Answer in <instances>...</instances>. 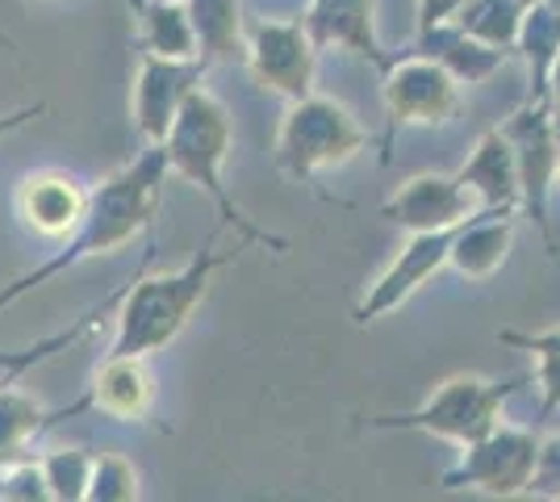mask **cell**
Masks as SVG:
<instances>
[{
  "label": "cell",
  "instance_id": "9",
  "mask_svg": "<svg viewBox=\"0 0 560 502\" xmlns=\"http://www.w3.org/2000/svg\"><path fill=\"white\" fill-rule=\"evenodd\" d=\"M381 101L394 126H444L460 109V84L431 55L385 63Z\"/></svg>",
  "mask_w": 560,
  "mask_h": 502
},
{
  "label": "cell",
  "instance_id": "1",
  "mask_svg": "<svg viewBox=\"0 0 560 502\" xmlns=\"http://www.w3.org/2000/svg\"><path fill=\"white\" fill-rule=\"evenodd\" d=\"M164 176H167L164 147H147L135 164L117 167L109 180H101L89 192L84 218H80V226L68 235L63 252L50 256L43 268H30L22 277H13L9 285L0 289V311L13 306L18 297H25L30 289H38L43 281L59 277L63 268H75V264L93 260V256H109L117 247L139 240L142 231L155 222Z\"/></svg>",
  "mask_w": 560,
  "mask_h": 502
},
{
  "label": "cell",
  "instance_id": "10",
  "mask_svg": "<svg viewBox=\"0 0 560 502\" xmlns=\"http://www.w3.org/2000/svg\"><path fill=\"white\" fill-rule=\"evenodd\" d=\"M206 84V63L201 59H164L142 50L139 72H135V93H130V121L147 147H160L180 114L185 96Z\"/></svg>",
  "mask_w": 560,
  "mask_h": 502
},
{
  "label": "cell",
  "instance_id": "20",
  "mask_svg": "<svg viewBox=\"0 0 560 502\" xmlns=\"http://www.w3.org/2000/svg\"><path fill=\"white\" fill-rule=\"evenodd\" d=\"M185 9L206 68L243 55V0H185Z\"/></svg>",
  "mask_w": 560,
  "mask_h": 502
},
{
  "label": "cell",
  "instance_id": "36",
  "mask_svg": "<svg viewBox=\"0 0 560 502\" xmlns=\"http://www.w3.org/2000/svg\"><path fill=\"white\" fill-rule=\"evenodd\" d=\"M0 43H4V47H13V43H9V38H4V34H0Z\"/></svg>",
  "mask_w": 560,
  "mask_h": 502
},
{
  "label": "cell",
  "instance_id": "15",
  "mask_svg": "<svg viewBox=\"0 0 560 502\" xmlns=\"http://www.w3.org/2000/svg\"><path fill=\"white\" fill-rule=\"evenodd\" d=\"M465 180L472 197L481 201V210L490 214H514V206L523 201L518 192V164H514V147L511 139L502 135V126L486 130L477 147L468 151V160L456 172Z\"/></svg>",
  "mask_w": 560,
  "mask_h": 502
},
{
  "label": "cell",
  "instance_id": "17",
  "mask_svg": "<svg viewBox=\"0 0 560 502\" xmlns=\"http://www.w3.org/2000/svg\"><path fill=\"white\" fill-rule=\"evenodd\" d=\"M514 247V222L511 214H472L468 222L456 226L452 235V252H447V268H456L465 281H490L493 272L506 264Z\"/></svg>",
  "mask_w": 560,
  "mask_h": 502
},
{
  "label": "cell",
  "instance_id": "18",
  "mask_svg": "<svg viewBox=\"0 0 560 502\" xmlns=\"http://www.w3.org/2000/svg\"><path fill=\"white\" fill-rule=\"evenodd\" d=\"M419 47L427 50L435 63H444L447 72L456 75V84H486V80L506 63V55H511V50H498V47H490V43L465 34L456 22L422 30Z\"/></svg>",
  "mask_w": 560,
  "mask_h": 502
},
{
  "label": "cell",
  "instance_id": "2",
  "mask_svg": "<svg viewBox=\"0 0 560 502\" xmlns=\"http://www.w3.org/2000/svg\"><path fill=\"white\" fill-rule=\"evenodd\" d=\"M231 143H234L231 109H226V105H222L206 84H197V89L185 96V105H180V114H176V121H172V130H167V139L160 147H164L167 172L185 176L192 189L206 192L213 206H218L222 222L238 226V235H243V240L284 252L289 243L277 240V235H268L264 226H256L252 218L234 206L226 185H222V167H226Z\"/></svg>",
  "mask_w": 560,
  "mask_h": 502
},
{
  "label": "cell",
  "instance_id": "30",
  "mask_svg": "<svg viewBox=\"0 0 560 502\" xmlns=\"http://www.w3.org/2000/svg\"><path fill=\"white\" fill-rule=\"evenodd\" d=\"M460 4H465V0H419V34L422 30H435V25L452 22Z\"/></svg>",
  "mask_w": 560,
  "mask_h": 502
},
{
  "label": "cell",
  "instance_id": "7",
  "mask_svg": "<svg viewBox=\"0 0 560 502\" xmlns=\"http://www.w3.org/2000/svg\"><path fill=\"white\" fill-rule=\"evenodd\" d=\"M502 135H506L514 147L523 206H527V214L536 218L539 235H544V247L557 252L552 226H548V192L557 185L560 147H557V139H552V105H548V96H544V101H527V105L502 126Z\"/></svg>",
  "mask_w": 560,
  "mask_h": 502
},
{
  "label": "cell",
  "instance_id": "5",
  "mask_svg": "<svg viewBox=\"0 0 560 502\" xmlns=\"http://www.w3.org/2000/svg\"><path fill=\"white\" fill-rule=\"evenodd\" d=\"M518 382H490L477 373H452L431 389V398L419 410L406 415H373L369 423L381 431H422L435 440H452L468 448L472 440H481L486 431L502 423V407L514 394Z\"/></svg>",
  "mask_w": 560,
  "mask_h": 502
},
{
  "label": "cell",
  "instance_id": "3",
  "mask_svg": "<svg viewBox=\"0 0 560 502\" xmlns=\"http://www.w3.org/2000/svg\"><path fill=\"white\" fill-rule=\"evenodd\" d=\"M231 264V256H218L210 247H201L185 268L160 272V277H142L121 293V311H117V335L105 357H151L167 348L176 335L188 327L192 311L206 302L213 277Z\"/></svg>",
  "mask_w": 560,
  "mask_h": 502
},
{
  "label": "cell",
  "instance_id": "33",
  "mask_svg": "<svg viewBox=\"0 0 560 502\" xmlns=\"http://www.w3.org/2000/svg\"><path fill=\"white\" fill-rule=\"evenodd\" d=\"M552 139H557V147H560V105L552 109Z\"/></svg>",
  "mask_w": 560,
  "mask_h": 502
},
{
  "label": "cell",
  "instance_id": "6",
  "mask_svg": "<svg viewBox=\"0 0 560 502\" xmlns=\"http://www.w3.org/2000/svg\"><path fill=\"white\" fill-rule=\"evenodd\" d=\"M460 453L465 456L440 478L444 490H472V494H486V499H518V494L532 490L539 456L536 431L498 423Z\"/></svg>",
  "mask_w": 560,
  "mask_h": 502
},
{
  "label": "cell",
  "instance_id": "25",
  "mask_svg": "<svg viewBox=\"0 0 560 502\" xmlns=\"http://www.w3.org/2000/svg\"><path fill=\"white\" fill-rule=\"evenodd\" d=\"M43 474H47L50 499L55 502H84L89 499V478H93L96 456L89 448H55V453L38 456Z\"/></svg>",
  "mask_w": 560,
  "mask_h": 502
},
{
  "label": "cell",
  "instance_id": "24",
  "mask_svg": "<svg viewBox=\"0 0 560 502\" xmlns=\"http://www.w3.org/2000/svg\"><path fill=\"white\" fill-rule=\"evenodd\" d=\"M514 348L536 357V385H539V419H548L560 410V327H544V331H502Z\"/></svg>",
  "mask_w": 560,
  "mask_h": 502
},
{
  "label": "cell",
  "instance_id": "16",
  "mask_svg": "<svg viewBox=\"0 0 560 502\" xmlns=\"http://www.w3.org/2000/svg\"><path fill=\"white\" fill-rule=\"evenodd\" d=\"M155 398V377L147 369V357H105L93 373L84 407L109 415L117 423H135L151 410Z\"/></svg>",
  "mask_w": 560,
  "mask_h": 502
},
{
  "label": "cell",
  "instance_id": "8",
  "mask_svg": "<svg viewBox=\"0 0 560 502\" xmlns=\"http://www.w3.org/2000/svg\"><path fill=\"white\" fill-rule=\"evenodd\" d=\"M243 59L256 75L259 89L302 101L314 93V68H318V47L310 38L305 22H259L247 34Z\"/></svg>",
  "mask_w": 560,
  "mask_h": 502
},
{
  "label": "cell",
  "instance_id": "31",
  "mask_svg": "<svg viewBox=\"0 0 560 502\" xmlns=\"http://www.w3.org/2000/svg\"><path fill=\"white\" fill-rule=\"evenodd\" d=\"M47 109H50L47 101H34V105H22V109L0 114V139H4V135H13V130H22V126H30V121H38Z\"/></svg>",
  "mask_w": 560,
  "mask_h": 502
},
{
  "label": "cell",
  "instance_id": "35",
  "mask_svg": "<svg viewBox=\"0 0 560 502\" xmlns=\"http://www.w3.org/2000/svg\"><path fill=\"white\" fill-rule=\"evenodd\" d=\"M544 4H548V9H557V13H560V0H544Z\"/></svg>",
  "mask_w": 560,
  "mask_h": 502
},
{
  "label": "cell",
  "instance_id": "29",
  "mask_svg": "<svg viewBox=\"0 0 560 502\" xmlns=\"http://www.w3.org/2000/svg\"><path fill=\"white\" fill-rule=\"evenodd\" d=\"M527 494H539V499H560V435L539 440L536 478H532V490H527Z\"/></svg>",
  "mask_w": 560,
  "mask_h": 502
},
{
  "label": "cell",
  "instance_id": "34",
  "mask_svg": "<svg viewBox=\"0 0 560 502\" xmlns=\"http://www.w3.org/2000/svg\"><path fill=\"white\" fill-rule=\"evenodd\" d=\"M4 382H18V373H0V385Z\"/></svg>",
  "mask_w": 560,
  "mask_h": 502
},
{
  "label": "cell",
  "instance_id": "21",
  "mask_svg": "<svg viewBox=\"0 0 560 502\" xmlns=\"http://www.w3.org/2000/svg\"><path fill=\"white\" fill-rule=\"evenodd\" d=\"M514 50H518L523 63H527V93H532V101H544V96H548V72H552V59H557V50H560L557 9H548L544 0H532L527 13H523V25H518Z\"/></svg>",
  "mask_w": 560,
  "mask_h": 502
},
{
  "label": "cell",
  "instance_id": "32",
  "mask_svg": "<svg viewBox=\"0 0 560 502\" xmlns=\"http://www.w3.org/2000/svg\"><path fill=\"white\" fill-rule=\"evenodd\" d=\"M548 101L560 105V50H557V59H552V72H548Z\"/></svg>",
  "mask_w": 560,
  "mask_h": 502
},
{
  "label": "cell",
  "instance_id": "14",
  "mask_svg": "<svg viewBox=\"0 0 560 502\" xmlns=\"http://www.w3.org/2000/svg\"><path fill=\"white\" fill-rule=\"evenodd\" d=\"M302 22L318 50L339 47L355 50L373 63H389L376 38V0H310Z\"/></svg>",
  "mask_w": 560,
  "mask_h": 502
},
{
  "label": "cell",
  "instance_id": "12",
  "mask_svg": "<svg viewBox=\"0 0 560 502\" xmlns=\"http://www.w3.org/2000/svg\"><path fill=\"white\" fill-rule=\"evenodd\" d=\"M381 214L394 226L419 235V231H452L468 222L472 214H481V201L472 197L460 176H444V172H422L410 176L401 189L381 206Z\"/></svg>",
  "mask_w": 560,
  "mask_h": 502
},
{
  "label": "cell",
  "instance_id": "19",
  "mask_svg": "<svg viewBox=\"0 0 560 502\" xmlns=\"http://www.w3.org/2000/svg\"><path fill=\"white\" fill-rule=\"evenodd\" d=\"M59 419V410H47L38 398H30L18 382L0 385V469L30 456V444Z\"/></svg>",
  "mask_w": 560,
  "mask_h": 502
},
{
  "label": "cell",
  "instance_id": "37",
  "mask_svg": "<svg viewBox=\"0 0 560 502\" xmlns=\"http://www.w3.org/2000/svg\"><path fill=\"white\" fill-rule=\"evenodd\" d=\"M557 185H560V167H557Z\"/></svg>",
  "mask_w": 560,
  "mask_h": 502
},
{
  "label": "cell",
  "instance_id": "13",
  "mask_svg": "<svg viewBox=\"0 0 560 502\" xmlns=\"http://www.w3.org/2000/svg\"><path fill=\"white\" fill-rule=\"evenodd\" d=\"M89 192L68 172H30L18 185V218L43 240H68L80 226Z\"/></svg>",
  "mask_w": 560,
  "mask_h": 502
},
{
  "label": "cell",
  "instance_id": "28",
  "mask_svg": "<svg viewBox=\"0 0 560 502\" xmlns=\"http://www.w3.org/2000/svg\"><path fill=\"white\" fill-rule=\"evenodd\" d=\"M96 323V314H89V318H80L75 327H68V331L50 335V339H43V343H34V348H25V352H0V373H25L30 364H43L47 357H55L59 348H71L80 335H89Z\"/></svg>",
  "mask_w": 560,
  "mask_h": 502
},
{
  "label": "cell",
  "instance_id": "26",
  "mask_svg": "<svg viewBox=\"0 0 560 502\" xmlns=\"http://www.w3.org/2000/svg\"><path fill=\"white\" fill-rule=\"evenodd\" d=\"M139 490V469L117 453H101L93 460V478H89V502H135Z\"/></svg>",
  "mask_w": 560,
  "mask_h": 502
},
{
  "label": "cell",
  "instance_id": "22",
  "mask_svg": "<svg viewBox=\"0 0 560 502\" xmlns=\"http://www.w3.org/2000/svg\"><path fill=\"white\" fill-rule=\"evenodd\" d=\"M142 47L164 59H201L185 0H147L142 4Z\"/></svg>",
  "mask_w": 560,
  "mask_h": 502
},
{
  "label": "cell",
  "instance_id": "4",
  "mask_svg": "<svg viewBox=\"0 0 560 502\" xmlns=\"http://www.w3.org/2000/svg\"><path fill=\"white\" fill-rule=\"evenodd\" d=\"M369 143L364 126L355 121L348 105L330 101V96L310 93L302 101H289L284 118L277 130L272 160L289 180H314L318 172L351 164Z\"/></svg>",
  "mask_w": 560,
  "mask_h": 502
},
{
  "label": "cell",
  "instance_id": "11",
  "mask_svg": "<svg viewBox=\"0 0 560 502\" xmlns=\"http://www.w3.org/2000/svg\"><path fill=\"white\" fill-rule=\"evenodd\" d=\"M452 235H456V226H452V231H419V235H410V243L397 252L394 264L376 277L373 285L364 289V297H360V306L351 311V318H355L360 327H369L376 318L401 311L440 268H447Z\"/></svg>",
  "mask_w": 560,
  "mask_h": 502
},
{
  "label": "cell",
  "instance_id": "27",
  "mask_svg": "<svg viewBox=\"0 0 560 502\" xmlns=\"http://www.w3.org/2000/svg\"><path fill=\"white\" fill-rule=\"evenodd\" d=\"M0 499H18V502H47L50 486L47 474H43V460L25 456L18 465L0 469Z\"/></svg>",
  "mask_w": 560,
  "mask_h": 502
},
{
  "label": "cell",
  "instance_id": "23",
  "mask_svg": "<svg viewBox=\"0 0 560 502\" xmlns=\"http://www.w3.org/2000/svg\"><path fill=\"white\" fill-rule=\"evenodd\" d=\"M527 4H532V0H465L452 22L460 25L465 34H472V38L490 43V47L514 50Z\"/></svg>",
  "mask_w": 560,
  "mask_h": 502
}]
</instances>
